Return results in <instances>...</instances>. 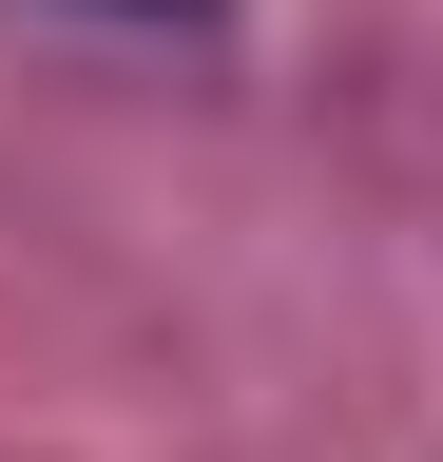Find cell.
Returning a JSON list of instances; mask_svg holds the SVG:
<instances>
[{
	"label": "cell",
	"instance_id": "6da1fadb",
	"mask_svg": "<svg viewBox=\"0 0 443 462\" xmlns=\"http://www.w3.org/2000/svg\"><path fill=\"white\" fill-rule=\"evenodd\" d=\"M135 20H174V0H135Z\"/></svg>",
	"mask_w": 443,
	"mask_h": 462
}]
</instances>
